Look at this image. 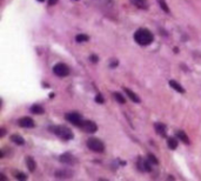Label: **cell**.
Instances as JSON below:
<instances>
[{
  "mask_svg": "<svg viewBox=\"0 0 201 181\" xmlns=\"http://www.w3.org/2000/svg\"><path fill=\"white\" fill-rule=\"evenodd\" d=\"M153 34L151 33L146 28H140L135 33H134V40L135 42H138L141 46H147V45H151L153 42Z\"/></svg>",
  "mask_w": 201,
  "mask_h": 181,
  "instance_id": "cell-1",
  "label": "cell"
},
{
  "mask_svg": "<svg viewBox=\"0 0 201 181\" xmlns=\"http://www.w3.org/2000/svg\"><path fill=\"white\" fill-rule=\"evenodd\" d=\"M54 132V134L58 135L59 138H61L62 140H71V139H73V133H72V131L69 129L68 127L66 126H58V127H54L52 128Z\"/></svg>",
  "mask_w": 201,
  "mask_h": 181,
  "instance_id": "cell-2",
  "label": "cell"
},
{
  "mask_svg": "<svg viewBox=\"0 0 201 181\" xmlns=\"http://www.w3.org/2000/svg\"><path fill=\"white\" fill-rule=\"evenodd\" d=\"M87 147L97 153H102L105 151V145L104 142L98 139V138H89L87 140Z\"/></svg>",
  "mask_w": 201,
  "mask_h": 181,
  "instance_id": "cell-3",
  "label": "cell"
},
{
  "mask_svg": "<svg viewBox=\"0 0 201 181\" xmlns=\"http://www.w3.org/2000/svg\"><path fill=\"white\" fill-rule=\"evenodd\" d=\"M53 72H54V74H57L58 77L64 78V77H67V75L69 74V67L67 66L66 64L60 62V64H57L53 67Z\"/></svg>",
  "mask_w": 201,
  "mask_h": 181,
  "instance_id": "cell-4",
  "label": "cell"
},
{
  "mask_svg": "<svg viewBox=\"0 0 201 181\" xmlns=\"http://www.w3.org/2000/svg\"><path fill=\"white\" fill-rule=\"evenodd\" d=\"M66 119L69 121V122H72L73 125L78 126V127H81V125H82V122H84L80 114L75 113V112H73V113L66 114Z\"/></svg>",
  "mask_w": 201,
  "mask_h": 181,
  "instance_id": "cell-5",
  "label": "cell"
},
{
  "mask_svg": "<svg viewBox=\"0 0 201 181\" xmlns=\"http://www.w3.org/2000/svg\"><path fill=\"white\" fill-rule=\"evenodd\" d=\"M81 128H82L85 132H87V133H95L97 129H98V126H97V124L93 122V121L87 120V121H84V122H82Z\"/></svg>",
  "mask_w": 201,
  "mask_h": 181,
  "instance_id": "cell-6",
  "label": "cell"
},
{
  "mask_svg": "<svg viewBox=\"0 0 201 181\" xmlns=\"http://www.w3.org/2000/svg\"><path fill=\"white\" fill-rule=\"evenodd\" d=\"M54 175L58 179H71V178H73L74 174L71 169H58L54 173Z\"/></svg>",
  "mask_w": 201,
  "mask_h": 181,
  "instance_id": "cell-7",
  "label": "cell"
},
{
  "mask_svg": "<svg viewBox=\"0 0 201 181\" xmlns=\"http://www.w3.org/2000/svg\"><path fill=\"white\" fill-rule=\"evenodd\" d=\"M18 124H19V126L20 127H24V128H32L34 127V121L32 118H28V116H24V118H21L18 120Z\"/></svg>",
  "mask_w": 201,
  "mask_h": 181,
  "instance_id": "cell-8",
  "label": "cell"
},
{
  "mask_svg": "<svg viewBox=\"0 0 201 181\" xmlns=\"http://www.w3.org/2000/svg\"><path fill=\"white\" fill-rule=\"evenodd\" d=\"M60 161L66 165H74L77 162V159L71 153H65V154L60 155Z\"/></svg>",
  "mask_w": 201,
  "mask_h": 181,
  "instance_id": "cell-9",
  "label": "cell"
},
{
  "mask_svg": "<svg viewBox=\"0 0 201 181\" xmlns=\"http://www.w3.org/2000/svg\"><path fill=\"white\" fill-rule=\"evenodd\" d=\"M138 166H139V169L144 171V172H151V171H152L151 161H147V160H144V159H141V160H139V163H138Z\"/></svg>",
  "mask_w": 201,
  "mask_h": 181,
  "instance_id": "cell-10",
  "label": "cell"
},
{
  "mask_svg": "<svg viewBox=\"0 0 201 181\" xmlns=\"http://www.w3.org/2000/svg\"><path fill=\"white\" fill-rule=\"evenodd\" d=\"M155 132L158 133L161 136H166V126L164 124H160V122H156L154 125Z\"/></svg>",
  "mask_w": 201,
  "mask_h": 181,
  "instance_id": "cell-11",
  "label": "cell"
},
{
  "mask_svg": "<svg viewBox=\"0 0 201 181\" xmlns=\"http://www.w3.org/2000/svg\"><path fill=\"white\" fill-rule=\"evenodd\" d=\"M169 86L173 88V89H175L176 92H179V93H185V89H183V87L181 86L179 82H176L175 80H169Z\"/></svg>",
  "mask_w": 201,
  "mask_h": 181,
  "instance_id": "cell-12",
  "label": "cell"
},
{
  "mask_svg": "<svg viewBox=\"0 0 201 181\" xmlns=\"http://www.w3.org/2000/svg\"><path fill=\"white\" fill-rule=\"evenodd\" d=\"M26 166H27V168H28V171H31V172H34V171H35L37 163H35V161H34L33 158L27 156L26 158Z\"/></svg>",
  "mask_w": 201,
  "mask_h": 181,
  "instance_id": "cell-13",
  "label": "cell"
},
{
  "mask_svg": "<svg viewBox=\"0 0 201 181\" xmlns=\"http://www.w3.org/2000/svg\"><path fill=\"white\" fill-rule=\"evenodd\" d=\"M125 93L127 94L128 96H129V99L133 101V102H136V104H138V102H140V98H139L136 94L134 93L133 91H131V89H128V88H125Z\"/></svg>",
  "mask_w": 201,
  "mask_h": 181,
  "instance_id": "cell-14",
  "label": "cell"
},
{
  "mask_svg": "<svg viewBox=\"0 0 201 181\" xmlns=\"http://www.w3.org/2000/svg\"><path fill=\"white\" fill-rule=\"evenodd\" d=\"M31 112L33 114H44L45 113V109L41 105H33L31 107Z\"/></svg>",
  "mask_w": 201,
  "mask_h": 181,
  "instance_id": "cell-15",
  "label": "cell"
},
{
  "mask_svg": "<svg viewBox=\"0 0 201 181\" xmlns=\"http://www.w3.org/2000/svg\"><path fill=\"white\" fill-rule=\"evenodd\" d=\"M176 136H178L183 144H189V139H188V136L186 135V133H185L183 131H179V132H176Z\"/></svg>",
  "mask_w": 201,
  "mask_h": 181,
  "instance_id": "cell-16",
  "label": "cell"
},
{
  "mask_svg": "<svg viewBox=\"0 0 201 181\" xmlns=\"http://www.w3.org/2000/svg\"><path fill=\"white\" fill-rule=\"evenodd\" d=\"M11 140L13 141L14 144H17V145H24V144H25L24 138H21L20 135H18V134L12 135V136H11Z\"/></svg>",
  "mask_w": 201,
  "mask_h": 181,
  "instance_id": "cell-17",
  "label": "cell"
},
{
  "mask_svg": "<svg viewBox=\"0 0 201 181\" xmlns=\"http://www.w3.org/2000/svg\"><path fill=\"white\" fill-rule=\"evenodd\" d=\"M167 145L171 149H175V148L178 147V141L175 140L174 138H169L167 141Z\"/></svg>",
  "mask_w": 201,
  "mask_h": 181,
  "instance_id": "cell-18",
  "label": "cell"
},
{
  "mask_svg": "<svg viewBox=\"0 0 201 181\" xmlns=\"http://www.w3.org/2000/svg\"><path fill=\"white\" fill-rule=\"evenodd\" d=\"M114 98H115V100L118 101L119 104H126V99H125V96H124L122 94L115 92V93H114Z\"/></svg>",
  "mask_w": 201,
  "mask_h": 181,
  "instance_id": "cell-19",
  "label": "cell"
},
{
  "mask_svg": "<svg viewBox=\"0 0 201 181\" xmlns=\"http://www.w3.org/2000/svg\"><path fill=\"white\" fill-rule=\"evenodd\" d=\"M133 2L140 8H147V0H133Z\"/></svg>",
  "mask_w": 201,
  "mask_h": 181,
  "instance_id": "cell-20",
  "label": "cell"
},
{
  "mask_svg": "<svg viewBox=\"0 0 201 181\" xmlns=\"http://www.w3.org/2000/svg\"><path fill=\"white\" fill-rule=\"evenodd\" d=\"M158 2H159V5H160V7L162 8V11L165 13H169V8H168L167 4H166L165 0H158Z\"/></svg>",
  "mask_w": 201,
  "mask_h": 181,
  "instance_id": "cell-21",
  "label": "cell"
},
{
  "mask_svg": "<svg viewBox=\"0 0 201 181\" xmlns=\"http://www.w3.org/2000/svg\"><path fill=\"white\" fill-rule=\"evenodd\" d=\"M75 40L78 42H85V41L88 40V35H86V34H78L75 37Z\"/></svg>",
  "mask_w": 201,
  "mask_h": 181,
  "instance_id": "cell-22",
  "label": "cell"
},
{
  "mask_svg": "<svg viewBox=\"0 0 201 181\" xmlns=\"http://www.w3.org/2000/svg\"><path fill=\"white\" fill-rule=\"evenodd\" d=\"M148 160L151 161L152 163H154V165H158V163H159V160H158L153 154H148Z\"/></svg>",
  "mask_w": 201,
  "mask_h": 181,
  "instance_id": "cell-23",
  "label": "cell"
},
{
  "mask_svg": "<svg viewBox=\"0 0 201 181\" xmlns=\"http://www.w3.org/2000/svg\"><path fill=\"white\" fill-rule=\"evenodd\" d=\"M15 178H17V179H19V180H26L27 179V176L25 174H22V173H17V174H15Z\"/></svg>",
  "mask_w": 201,
  "mask_h": 181,
  "instance_id": "cell-24",
  "label": "cell"
},
{
  "mask_svg": "<svg viewBox=\"0 0 201 181\" xmlns=\"http://www.w3.org/2000/svg\"><path fill=\"white\" fill-rule=\"evenodd\" d=\"M95 101H97L98 104H104V98H102V95H101V94H98L97 98H95Z\"/></svg>",
  "mask_w": 201,
  "mask_h": 181,
  "instance_id": "cell-25",
  "label": "cell"
},
{
  "mask_svg": "<svg viewBox=\"0 0 201 181\" xmlns=\"http://www.w3.org/2000/svg\"><path fill=\"white\" fill-rule=\"evenodd\" d=\"M91 61L92 62H98V57L97 55H91Z\"/></svg>",
  "mask_w": 201,
  "mask_h": 181,
  "instance_id": "cell-26",
  "label": "cell"
},
{
  "mask_svg": "<svg viewBox=\"0 0 201 181\" xmlns=\"http://www.w3.org/2000/svg\"><path fill=\"white\" fill-rule=\"evenodd\" d=\"M57 2H58V0H48V5H49V6H53Z\"/></svg>",
  "mask_w": 201,
  "mask_h": 181,
  "instance_id": "cell-27",
  "label": "cell"
},
{
  "mask_svg": "<svg viewBox=\"0 0 201 181\" xmlns=\"http://www.w3.org/2000/svg\"><path fill=\"white\" fill-rule=\"evenodd\" d=\"M5 133H6L5 128H1V129H0V136H4V135H5Z\"/></svg>",
  "mask_w": 201,
  "mask_h": 181,
  "instance_id": "cell-28",
  "label": "cell"
},
{
  "mask_svg": "<svg viewBox=\"0 0 201 181\" xmlns=\"http://www.w3.org/2000/svg\"><path fill=\"white\" fill-rule=\"evenodd\" d=\"M0 178H1L2 180H7V179H6V176H5V175H4V174H0Z\"/></svg>",
  "mask_w": 201,
  "mask_h": 181,
  "instance_id": "cell-29",
  "label": "cell"
},
{
  "mask_svg": "<svg viewBox=\"0 0 201 181\" xmlns=\"http://www.w3.org/2000/svg\"><path fill=\"white\" fill-rule=\"evenodd\" d=\"M38 1H41V2H42V1H45V0H38Z\"/></svg>",
  "mask_w": 201,
  "mask_h": 181,
  "instance_id": "cell-30",
  "label": "cell"
}]
</instances>
